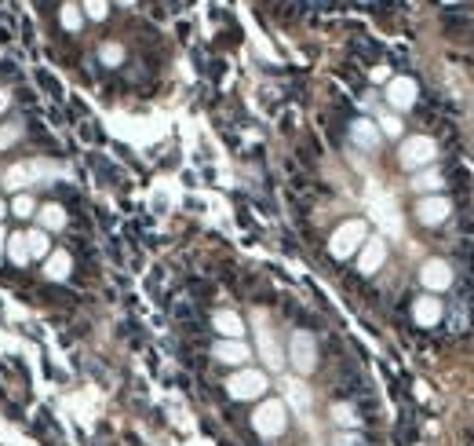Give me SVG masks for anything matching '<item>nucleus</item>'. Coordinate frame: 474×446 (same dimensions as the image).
<instances>
[{
    "mask_svg": "<svg viewBox=\"0 0 474 446\" xmlns=\"http://www.w3.org/2000/svg\"><path fill=\"white\" fill-rule=\"evenodd\" d=\"M4 249H8V257L23 267V264H30V249H26V235H15V238H8L4 242Z\"/></svg>",
    "mask_w": 474,
    "mask_h": 446,
    "instance_id": "2eb2a0df",
    "label": "nucleus"
},
{
    "mask_svg": "<svg viewBox=\"0 0 474 446\" xmlns=\"http://www.w3.org/2000/svg\"><path fill=\"white\" fill-rule=\"evenodd\" d=\"M387 95H391V102H394V106H408V102L416 99V84H413V81H394Z\"/></svg>",
    "mask_w": 474,
    "mask_h": 446,
    "instance_id": "f8f14e48",
    "label": "nucleus"
},
{
    "mask_svg": "<svg viewBox=\"0 0 474 446\" xmlns=\"http://www.w3.org/2000/svg\"><path fill=\"white\" fill-rule=\"evenodd\" d=\"M467 439H470V442H474V428H470V432H467Z\"/></svg>",
    "mask_w": 474,
    "mask_h": 446,
    "instance_id": "c756f323",
    "label": "nucleus"
},
{
    "mask_svg": "<svg viewBox=\"0 0 474 446\" xmlns=\"http://www.w3.org/2000/svg\"><path fill=\"white\" fill-rule=\"evenodd\" d=\"M430 154H435V143H430V139H408L401 146V161L405 165H423Z\"/></svg>",
    "mask_w": 474,
    "mask_h": 446,
    "instance_id": "423d86ee",
    "label": "nucleus"
},
{
    "mask_svg": "<svg viewBox=\"0 0 474 446\" xmlns=\"http://www.w3.org/2000/svg\"><path fill=\"white\" fill-rule=\"evenodd\" d=\"M365 238V223H358V220H351L347 227H339L336 230V238H332V252L336 257H351V252L358 249V242Z\"/></svg>",
    "mask_w": 474,
    "mask_h": 446,
    "instance_id": "20e7f679",
    "label": "nucleus"
},
{
    "mask_svg": "<svg viewBox=\"0 0 474 446\" xmlns=\"http://www.w3.org/2000/svg\"><path fill=\"white\" fill-rule=\"evenodd\" d=\"M121 4H132V0H121Z\"/></svg>",
    "mask_w": 474,
    "mask_h": 446,
    "instance_id": "7c9ffc66",
    "label": "nucleus"
},
{
    "mask_svg": "<svg viewBox=\"0 0 474 446\" xmlns=\"http://www.w3.org/2000/svg\"><path fill=\"white\" fill-rule=\"evenodd\" d=\"M8 102H11V95H8L4 88H0V110H8Z\"/></svg>",
    "mask_w": 474,
    "mask_h": 446,
    "instance_id": "bb28decb",
    "label": "nucleus"
},
{
    "mask_svg": "<svg viewBox=\"0 0 474 446\" xmlns=\"http://www.w3.org/2000/svg\"><path fill=\"white\" fill-rule=\"evenodd\" d=\"M215 329H219L223 336H230V341H237V336L245 333V326H241V318H237L233 311H219L215 315Z\"/></svg>",
    "mask_w": 474,
    "mask_h": 446,
    "instance_id": "9d476101",
    "label": "nucleus"
},
{
    "mask_svg": "<svg viewBox=\"0 0 474 446\" xmlns=\"http://www.w3.org/2000/svg\"><path fill=\"white\" fill-rule=\"evenodd\" d=\"M314 363H317L314 341H310L307 333H296V336H292V366H296L299 373H310V370H314Z\"/></svg>",
    "mask_w": 474,
    "mask_h": 446,
    "instance_id": "39448f33",
    "label": "nucleus"
},
{
    "mask_svg": "<svg viewBox=\"0 0 474 446\" xmlns=\"http://www.w3.org/2000/svg\"><path fill=\"white\" fill-rule=\"evenodd\" d=\"M26 249H30V260H40V257H48L51 252V242H48V230H30L26 235Z\"/></svg>",
    "mask_w": 474,
    "mask_h": 446,
    "instance_id": "9b49d317",
    "label": "nucleus"
},
{
    "mask_svg": "<svg viewBox=\"0 0 474 446\" xmlns=\"http://www.w3.org/2000/svg\"><path fill=\"white\" fill-rule=\"evenodd\" d=\"M354 139L365 143V146H372L376 143V129H372L369 121H354Z\"/></svg>",
    "mask_w": 474,
    "mask_h": 446,
    "instance_id": "aec40b11",
    "label": "nucleus"
},
{
    "mask_svg": "<svg viewBox=\"0 0 474 446\" xmlns=\"http://www.w3.org/2000/svg\"><path fill=\"white\" fill-rule=\"evenodd\" d=\"M37 216H40V230H48V235L66 227V209H62V205H44Z\"/></svg>",
    "mask_w": 474,
    "mask_h": 446,
    "instance_id": "1a4fd4ad",
    "label": "nucleus"
},
{
    "mask_svg": "<svg viewBox=\"0 0 474 446\" xmlns=\"http://www.w3.org/2000/svg\"><path fill=\"white\" fill-rule=\"evenodd\" d=\"M332 421L336 424H343V428H358V413H354V406H332Z\"/></svg>",
    "mask_w": 474,
    "mask_h": 446,
    "instance_id": "a211bd4d",
    "label": "nucleus"
},
{
    "mask_svg": "<svg viewBox=\"0 0 474 446\" xmlns=\"http://www.w3.org/2000/svg\"><path fill=\"white\" fill-rule=\"evenodd\" d=\"M416 212H420V220H423V223H442V220H445V212H449V205H445V201H420V209H416Z\"/></svg>",
    "mask_w": 474,
    "mask_h": 446,
    "instance_id": "4468645a",
    "label": "nucleus"
},
{
    "mask_svg": "<svg viewBox=\"0 0 474 446\" xmlns=\"http://www.w3.org/2000/svg\"><path fill=\"white\" fill-rule=\"evenodd\" d=\"M226 388H230L233 399H260V395L267 392V377H263L260 370H245V373L230 377Z\"/></svg>",
    "mask_w": 474,
    "mask_h": 446,
    "instance_id": "7ed1b4c3",
    "label": "nucleus"
},
{
    "mask_svg": "<svg viewBox=\"0 0 474 446\" xmlns=\"http://www.w3.org/2000/svg\"><path fill=\"white\" fill-rule=\"evenodd\" d=\"M4 216H8V205H4V201H0V220H4Z\"/></svg>",
    "mask_w": 474,
    "mask_h": 446,
    "instance_id": "c85d7f7f",
    "label": "nucleus"
},
{
    "mask_svg": "<svg viewBox=\"0 0 474 446\" xmlns=\"http://www.w3.org/2000/svg\"><path fill=\"white\" fill-rule=\"evenodd\" d=\"M423 282H427V286H445L449 274H445L442 264H427V267H423Z\"/></svg>",
    "mask_w": 474,
    "mask_h": 446,
    "instance_id": "6ab92c4d",
    "label": "nucleus"
},
{
    "mask_svg": "<svg viewBox=\"0 0 474 446\" xmlns=\"http://www.w3.org/2000/svg\"><path fill=\"white\" fill-rule=\"evenodd\" d=\"M55 172H59V168L48 165V161H23V165L8 168V187H11V190H23V187H30V183H40V180L55 176Z\"/></svg>",
    "mask_w": 474,
    "mask_h": 446,
    "instance_id": "f257e3e1",
    "label": "nucleus"
},
{
    "mask_svg": "<svg viewBox=\"0 0 474 446\" xmlns=\"http://www.w3.org/2000/svg\"><path fill=\"white\" fill-rule=\"evenodd\" d=\"M252 424H255V432L260 435H267V439H274V435H281L285 432V406L277 399H270V402H263L260 410H255V417H252Z\"/></svg>",
    "mask_w": 474,
    "mask_h": 446,
    "instance_id": "f03ea898",
    "label": "nucleus"
},
{
    "mask_svg": "<svg viewBox=\"0 0 474 446\" xmlns=\"http://www.w3.org/2000/svg\"><path fill=\"white\" fill-rule=\"evenodd\" d=\"M84 11H88V18H106L110 0H84Z\"/></svg>",
    "mask_w": 474,
    "mask_h": 446,
    "instance_id": "5701e85b",
    "label": "nucleus"
},
{
    "mask_svg": "<svg viewBox=\"0 0 474 446\" xmlns=\"http://www.w3.org/2000/svg\"><path fill=\"white\" fill-rule=\"evenodd\" d=\"M70 267H73V260H70V252H48V260H44V274L51 282H62L70 274Z\"/></svg>",
    "mask_w": 474,
    "mask_h": 446,
    "instance_id": "0eeeda50",
    "label": "nucleus"
},
{
    "mask_svg": "<svg viewBox=\"0 0 474 446\" xmlns=\"http://www.w3.org/2000/svg\"><path fill=\"white\" fill-rule=\"evenodd\" d=\"M215 358H219V363L237 366V363H245V358H248V348L241 341H223V344H215Z\"/></svg>",
    "mask_w": 474,
    "mask_h": 446,
    "instance_id": "6e6552de",
    "label": "nucleus"
},
{
    "mask_svg": "<svg viewBox=\"0 0 474 446\" xmlns=\"http://www.w3.org/2000/svg\"><path fill=\"white\" fill-rule=\"evenodd\" d=\"M59 18H62V30H70V33L80 30V11H77V4H62Z\"/></svg>",
    "mask_w": 474,
    "mask_h": 446,
    "instance_id": "dca6fc26",
    "label": "nucleus"
},
{
    "mask_svg": "<svg viewBox=\"0 0 474 446\" xmlns=\"http://www.w3.org/2000/svg\"><path fill=\"white\" fill-rule=\"evenodd\" d=\"M11 212H15L18 220H26V216H33V212H37V201H33L30 194H15V201H11Z\"/></svg>",
    "mask_w": 474,
    "mask_h": 446,
    "instance_id": "f3484780",
    "label": "nucleus"
},
{
    "mask_svg": "<svg viewBox=\"0 0 474 446\" xmlns=\"http://www.w3.org/2000/svg\"><path fill=\"white\" fill-rule=\"evenodd\" d=\"M336 446H365V442H361V435H354V432H343V435H336Z\"/></svg>",
    "mask_w": 474,
    "mask_h": 446,
    "instance_id": "b1692460",
    "label": "nucleus"
},
{
    "mask_svg": "<svg viewBox=\"0 0 474 446\" xmlns=\"http://www.w3.org/2000/svg\"><path fill=\"white\" fill-rule=\"evenodd\" d=\"M413 187H416V190H427V187H442V180H438V176H420Z\"/></svg>",
    "mask_w": 474,
    "mask_h": 446,
    "instance_id": "a878e982",
    "label": "nucleus"
},
{
    "mask_svg": "<svg viewBox=\"0 0 474 446\" xmlns=\"http://www.w3.org/2000/svg\"><path fill=\"white\" fill-rule=\"evenodd\" d=\"M4 242H8V238H4V230H0V257H4Z\"/></svg>",
    "mask_w": 474,
    "mask_h": 446,
    "instance_id": "cd10ccee",
    "label": "nucleus"
},
{
    "mask_svg": "<svg viewBox=\"0 0 474 446\" xmlns=\"http://www.w3.org/2000/svg\"><path fill=\"white\" fill-rule=\"evenodd\" d=\"M18 136H23V124H18V121L4 124V129H0V151H4V146H11Z\"/></svg>",
    "mask_w": 474,
    "mask_h": 446,
    "instance_id": "4be33fe9",
    "label": "nucleus"
},
{
    "mask_svg": "<svg viewBox=\"0 0 474 446\" xmlns=\"http://www.w3.org/2000/svg\"><path fill=\"white\" fill-rule=\"evenodd\" d=\"M379 264H383V242H369V245H365V252H361V271L372 274Z\"/></svg>",
    "mask_w": 474,
    "mask_h": 446,
    "instance_id": "ddd939ff",
    "label": "nucleus"
},
{
    "mask_svg": "<svg viewBox=\"0 0 474 446\" xmlns=\"http://www.w3.org/2000/svg\"><path fill=\"white\" fill-rule=\"evenodd\" d=\"M99 59L106 62V66H117V62L124 59V48H121V45H102V48H99Z\"/></svg>",
    "mask_w": 474,
    "mask_h": 446,
    "instance_id": "412c9836",
    "label": "nucleus"
},
{
    "mask_svg": "<svg viewBox=\"0 0 474 446\" xmlns=\"http://www.w3.org/2000/svg\"><path fill=\"white\" fill-rule=\"evenodd\" d=\"M435 315H438V311H435V304H420V307H416V318H420V322H430Z\"/></svg>",
    "mask_w": 474,
    "mask_h": 446,
    "instance_id": "393cba45",
    "label": "nucleus"
}]
</instances>
